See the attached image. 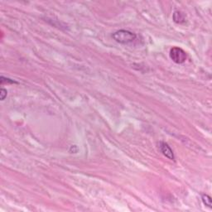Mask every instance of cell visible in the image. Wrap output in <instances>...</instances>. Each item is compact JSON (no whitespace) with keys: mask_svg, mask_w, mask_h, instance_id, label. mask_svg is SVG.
Wrapping results in <instances>:
<instances>
[{"mask_svg":"<svg viewBox=\"0 0 212 212\" xmlns=\"http://www.w3.org/2000/svg\"><path fill=\"white\" fill-rule=\"evenodd\" d=\"M170 57L175 63L182 64L186 60V53L180 47H172L170 50Z\"/></svg>","mask_w":212,"mask_h":212,"instance_id":"7a4b0ae2","label":"cell"},{"mask_svg":"<svg viewBox=\"0 0 212 212\" xmlns=\"http://www.w3.org/2000/svg\"><path fill=\"white\" fill-rule=\"evenodd\" d=\"M201 200H202V202L205 206H207L209 208H211V197L210 196L204 194V195L201 196Z\"/></svg>","mask_w":212,"mask_h":212,"instance_id":"5b68a950","label":"cell"},{"mask_svg":"<svg viewBox=\"0 0 212 212\" xmlns=\"http://www.w3.org/2000/svg\"><path fill=\"white\" fill-rule=\"evenodd\" d=\"M7 95H8V91H7V90L2 88L1 90H0V99H1V101H4V100H5V98L7 97Z\"/></svg>","mask_w":212,"mask_h":212,"instance_id":"52a82bcc","label":"cell"},{"mask_svg":"<svg viewBox=\"0 0 212 212\" xmlns=\"http://www.w3.org/2000/svg\"><path fill=\"white\" fill-rule=\"evenodd\" d=\"M159 147H160L161 152H163V154L166 158H167L168 159H171V160H174L175 159L174 153H173L172 148H170V146L167 143H164V142H161L160 144H159Z\"/></svg>","mask_w":212,"mask_h":212,"instance_id":"3957f363","label":"cell"},{"mask_svg":"<svg viewBox=\"0 0 212 212\" xmlns=\"http://www.w3.org/2000/svg\"><path fill=\"white\" fill-rule=\"evenodd\" d=\"M112 37L120 44H129L136 40V34L128 30H119L113 33Z\"/></svg>","mask_w":212,"mask_h":212,"instance_id":"6da1fadb","label":"cell"},{"mask_svg":"<svg viewBox=\"0 0 212 212\" xmlns=\"http://www.w3.org/2000/svg\"><path fill=\"white\" fill-rule=\"evenodd\" d=\"M5 83L13 84V83H17V82L14 81V80H10V79H9V78H5V77H3V76H1V84L3 85V84H5Z\"/></svg>","mask_w":212,"mask_h":212,"instance_id":"8992f818","label":"cell"},{"mask_svg":"<svg viewBox=\"0 0 212 212\" xmlns=\"http://www.w3.org/2000/svg\"><path fill=\"white\" fill-rule=\"evenodd\" d=\"M173 20L177 23H183L185 22V17L181 12L176 11L173 13Z\"/></svg>","mask_w":212,"mask_h":212,"instance_id":"277c9868","label":"cell"}]
</instances>
